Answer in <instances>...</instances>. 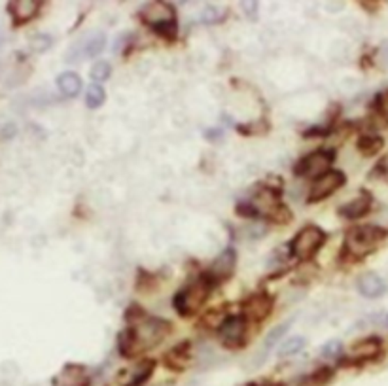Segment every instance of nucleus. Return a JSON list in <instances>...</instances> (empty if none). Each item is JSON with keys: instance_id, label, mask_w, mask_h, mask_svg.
I'll return each mask as SVG.
<instances>
[{"instance_id": "15", "label": "nucleus", "mask_w": 388, "mask_h": 386, "mask_svg": "<svg viewBox=\"0 0 388 386\" xmlns=\"http://www.w3.org/2000/svg\"><path fill=\"white\" fill-rule=\"evenodd\" d=\"M57 87L65 97H76L82 91V80L78 74L74 73H63L57 78Z\"/></svg>"}, {"instance_id": "14", "label": "nucleus", "mask_w": 388, "mask_h": 386, "mask_svg": "<svg viewBox=\"0 0 388 386\" xmlns=\"http://www.w3.org/2000/svg\"><path fill=\"white\" fill-rule=\"evenodd\" d=\"M369 207H371V197H369L368 193H360V195L355 197L350 203H347L343 207L341 214L347 218H360L368 212Z\"/></svg>"}, {"instance_id": "16", "label": "nucleus", "mask_w": 388, "mask_h": 386, "mask_svg": "<svg viewBox=\"0 0 388 386\" xmlns=\"http://www.w3.org/2000/svg\"><path fill=\"white\" fill-rule=\"evenodd\" d=\"M105 44H106L105 34L103 33L93 34V36H89V40L86 42L82 55H84V57H95V55H99V53L105 50Z\"/></svg>"}, {"instance_id": "13", "label": "nucleus", "mask_w": 388, "mask_h": 386, "mask_svg": "<svg viewBox=\"0 0 388 386\" xmlns=\"http://www.w3.org/2000/svg\"><path fill=\"white\" fill-rule=\"evenodd\" d=\"M379 350H381V341L375 339V337H369V339H364L362 343H358V345L352 347L350 358L356 362L371 360V358H375L379 354Z\"/></svg>"}, {"instance_id": "19", "label": "nucleus", "mask_w": 388, "mask_h": 386, "mask_svg": "<svg viewBox=\"0 0 388 386\" xmlns=\"http://www.w3.org/2000/svg\"><path fill=\"white\" fill-rule=\"evenodd\" d=\"M290 326H292V322H284V324H281V326L273 327L269 334H267V337H265V341H263V348L269 350V348L275 347L276 343L283 339V335L288 332Z\"/></svg>"}, {"instance_id": "5", "label": "nucleus", "mask_w": 388, "mask_h": 386, "mask_svg": "<svg viewBox=\"0 0 388 386\" xmlns=\"http://www.w3.org/2000/svg\"><path fill=\"white\" fill-rule=\"evenodd\" d=\"M209 282L207 281H197L195 284H191L188 288H184L180 294L177 295V311L184 316H190L195 311L201 309V305L209 295Z\"/></svg>"}, {"instance_id": "24", "label": "nucleus", "mask_w": 388, "mask_h": 386, "mask_svg": "<svg viewBox=\"0 0 388 386\" xmlns=\"http://www.w3.org/2000/svg\"><path fill=\"white\" fill-rule=\"evenodd\" d=\"M341 350H343L341 341H337V339L328 341V343H326V345L322 347V356L329 360V358H336V356H339Z\"/></svg>"}, {"instance_id": "12", "label": "nucleus", "mask_w": 388, "mask_h": 386, "mask_svg": "<svg viewBox=\"0 0 388 386\" xmlns=\"http://www.w3.org/2000/svg\"><path fill=\"white\" fill-rule=\"evenodd\" d=\"M358 290L360 294L366 295V297H379V295L385 294L387 290V284L382 281L381 276L375 275V273H366L358 279Z\"/></svg>"}, {"instance_id": "6", "label": "nucleus", "mask_w": 388, "mask_h": 386, "mask_svg": "<svg viewBox=\"0 0 388 386\" xmlns=\"http://www.w3.org/2000/svg\"><path fill=\"white\" fill-rule=\"evenodd\" d=\"M331 163H334V151L316 150L307 157H303L301 161L297 163L296 172L301 177L318 178L328 172V167Z\"/></svg>"}, {"instance_id": "18", "label": "nucleus", "mask_w": 388, "mask_h": 386, "mask_svg": "<svg viewBox=\"0 0 388 386\" xmlns=\"http://www.w3.org/2000/svg\"><path fill=\"white\" fill-rule=\"evenodd\" d=\"M305 343H307L305 337H290L283 347H281V350H278V356L281 358H284V356H296V354H299L305 348Z\"/></svg>"}, {"instance_id": "21", "label": "nucleus", "mask_w": 388, "mask_h": 386, "mask_svg": "<svg viewBox=\"0 0 388 386\" xmlns=\"http://www.w3.org/2000/svg\"><path fill=\"white\" fill-rule=\"evenodd\" d=\"M382 148V138L379 137H362L358 140V150L364 151L366 156H373Z\"/></svg>"}, {"instance_id": "8", "label": "nucleus", "mask_w": 388, "mask_h": 386, "mask_svg": "<svg viewBox=\"0 0 388 386\" xmlns=\"http://www.w3.org/2000/svg\"><path fill=\"white\" fill-rule=\"evenodd\" d=\"M273 311V297H269L267 294H256L252 295L251 299L244 302L243 313L248 320L254 322H262L265 320L267 316Z\"/></svg>"}, {"instance_id": "22", "label": "nucleus", "mask_w": 388, "mask_h": 386, "mask_svg": "<svg viewBox=\"0 0 388 386\" xmlns=\"http://www.w3.org/2000/svg\"><path fill=\"white\" fill-rule=\"evenodd\" d=\"M110 73H112V66L108 65L106 61H100L91 68V78L95 82H105V80L110 78Z\"/></svg>"}, {"instance_id": "17", "label": "nucleus", "mask_w": 388, "mask_h": 386, "mask_svg": "<svg viewBox=\"0 0 388 386\" xmlns=\"http://www.w3.org/2000/svg\"><path fill=\"white\" fill-rule=\"evenodd\" d=\"M151 371H154V362H142V364H138V366L135 367V371H133L131 380H129L126 386H140L148 377H150Z\"/></svg>"}, {"instance_id": "26", "label": "nucleus", "mask_w": 388, "mask_h": 386, "mask_svg": "<svg viewBox=\"0 0 388 386\" xmlns=\"http://www.w3.org/2000/svg\"><path fill=\"white\" fill-rule=\"evenodd\" d=\"M379 105H381L382 112L388 116V91H385L381 97H379Z\"/></svg>"}, {"instance_id": "1", "label": "nucleus", "mask_w": 388, "mask_h": 386, "mask_svg": "<svg viewBox=\"0 0 388 386\" xmlns=\"http://www.w3.org/2000/svg\"><path fill=\"white\" fill-rule=\"evenodd\" d=\"M171 324L161 320V318H144L138 320L133 327V332H124L119 337V350L131 356L137 350H146V348L156 347L158 343L169 335Z\"/></svg>"}, {"instance_id": "10", "label": "nucleus", "mask_w": 388, "mask_h": 386, "mask_svg": "<svg viewBox=\"0 0 388 386\" xmlns=\"http://www.w3.org/2000/svg\"><path fill=\"white\" fill-rule=\"evenodd\" d=\"M244 332H246V324L241 316H231L220 326V337L230 347H237L239 343L243 341Z\"/></svg>"}, {"instance_id": "20", "label": "nucleus", "mask_w": 388, "mask_h": 386, "mask_svg": "<svg viewBox=\"0 0 388 386\" xmlns=\"http://www.w3.org/2000/svg\"><path fill=\"white\" fill-rule=\"evenodd\" d=\"M105 98H106V93L99 84L89 85V89H87L86 93V103L89 108H99V106L105 103Z\"/></svg>"}, {"instance_id": "11", "label": "nucleus", "mask_w": 388, "mask_h": 386, "mask_svg": "<svg viewBox=\"0 0 388 386\" xmlns=\"http://www.w3.org/2000/svg\"><path fill=\"white\" fill-rule=\"evenodd\" d=\"M40 2L36 0H15V2H10L8 4V12L12 13L13 23L15 25H23L27 21H31L38 13L40 10Z\"/></svg>"}, {"instance_id": "3", "label": "nucleus", "mask_w": 388, "mask_h": 386, "mask_svg": "<svg viewBox=\"0 0 388 386\" xmlns=\"http://www.w3.org/2000/svg\"><path fill=\"white\" fill-rule=\"evenodd\" d=\"M385 230L375 225H360L347 233V250L352 255H366L385 239Z\"/></svg>"}, {"instance_id": "7", "label": "nucleus", "mask_w": 388, "mask_h": 386, "mask_svg": "<svg viewBox=\"0 0 388 386\" xmlns=\"http://www.w3.org/2000/svg\"><path fill=\"white\" fill-rule=\"evenodd\" d=\"M345 184V175L341 170H328L326 175L318 177L311 188V201H322L328 195H331L334 191H337Z\"/></svg>"}, {"instance_id": "2", "label": "nucleus", "mask_w": 388, "mask_h": 386, "mask_svg": "<svg viewBox=\"0 0 388 386\" xmlns=\"http://www.w3.org/2000/svg\"><path fill=\"white\" fill-rule=\"evenodd\" d=\"M142 20L146 25H150L156 33L172 38L177 34V13L174 8L167 2H150L142 8Z\"/></svg>"}, {"instance_id": "27", "label": "nucleus", "mask_w": 388, "mask_h": 386, "mask_svg": "<svg viewBox=\"0 0 388 386\" xmlns=\"http://www.w3.org/2000/svg\"><path fill=\"white\" fill-rule=\"evenodd\" d=\"M243 8H244V10H248V12H256L258 4H256V2H244Z\"/></svg>"}, {"instance_id": "25", "label": "nucleus", "mask_w": 388, "mask_h": 386, "mask_svg": "<svg viewBox=\"0 0 388 386\" xmlns=\"http://www.w3.org/2000/svg\"><path fill=\"white\" fill-rule=\"evenodd\" d=\"M201 20H203L204 23H218V21L224 20V12L218 10L216 6H211L201 13Z\"/></svg>"}, {"instance_id": "23", "label": "nucleus", "mask_w": 388, "mask_h": 386, "mask_svg": "<svg viewBox=\"0 0 388 386\" xmlns=\"http://www.w3.org/2000/svg\"><path fill=\"white\" fill-rule=\"evenodd\" d=\"M52 36L50 34H36L33 40H31V46H33L34 52H46L52 46Z\"/></svg>"}, {"instance_id": "9", "label": "nucleus", "mask_w": 388, "mask_h": 386, "mask_svg": "<svg viewBox=\"0 0 388 386\" xmlns=\"http://www.w3.org/2000/svg\"><path fill=\"white\" fill-rule=\"evenodd\" d=\"M235 265H237V254L235 250H224L222 254L218 255L216 260L211 263L209 267V276L212 281H224L227 276H231V273L235 271Z\"/></svg>"}, {"instance_id": "4", "label": "nucleus", "mask_w": 388, "mask_h": 386, "mask_svg": "<svg viewBox=\"0 0 388 386\" xmlns=\"http://www.w3.org/2000/svg\"><path fill=\"white\" fill-rule=\"evenodd\" d=\"M324 231L316 225H307L305 230H301L297 233V237L292 242V254L299 258V260H309L316 254V250L322 246Z\"/></svg>"}]
</instances>
